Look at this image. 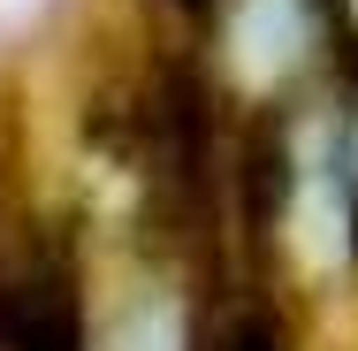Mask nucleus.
I'll return each mask as SVG.
<instances>
[{"label":"nucleus","mask_w":358,"mask_h":351,"mask_svg":"<svg viewBox=\"0 0 358 351\" xmlns=\"http://www.w3.org/2000/svg\"><path fill=\"white\" fill-rule=\"evenodd\" d=\"M168 8H176L183 23H214V15H221V8H229V0H168Z\"/></svg>","instance_id":"4"},{"label":"nucleus","mask_w":358,"mask_h":351,"mask_svg":"<svg viewBox=\"0 0 358 351\" xmlns=\"http://www.w3.org/2000/svg\"><path fill=\"white\" fill-rule=\"evenodd\" d=\"M282 199H289V138L275 123H252L244 145H236V207H244V229H252L259 245L275 237Z\"/></svg>","instance_id":"2"},{"label":"nucleus","mask_w":358,"mask_h":351,"mask_svg":"<svg viewBox=\"0 0 358 351\" xmlns=\"http://www.w3.org/2000/svg\"><path fill=\"white\" fill-rule=\"evenodd\" d=\"M0 351H84V290L69 245H46L15 275H0Z\"/></svg>","instance_id":"1"},{"label":"nucleus","mask_w":358,"mask_h":351,"mask_svg":"<svg viewBox=\"0 0 358 351\" xmlns=\"http://www.w3.org/2000/svg\"><path fill=\"white\" fill-rule=\"evenodd\" d=\"M191 351H289V321L267 298H206L191 313Z\"/></svg>","instance_id":"3"}]
</instances>
